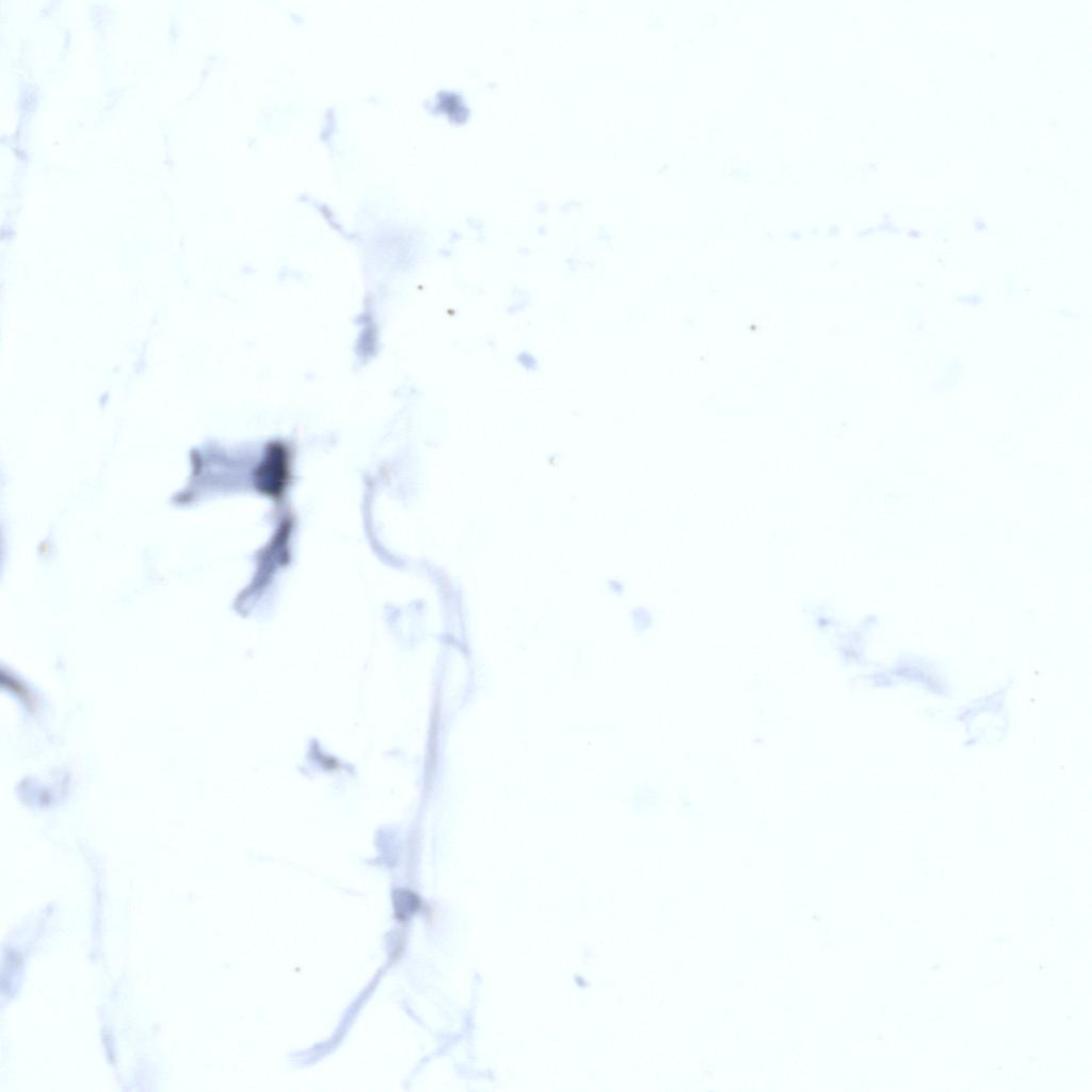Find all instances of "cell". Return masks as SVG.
Here are the masks:
<instances>
[{"label":"cell","mask_w":1092,"mask_h":1092,"mask_svg":"<svg viewBox=\"0 0 1092 1092\" xmlns=\"http://www.w3.org/2000/svg\"><path fill=\"white\" fill-rule=\"evenodd\" d=\"M291 479V461L288 448L274 444L268 447L255 472L256 488L265 496L281 500Z\"/></svg>","instance_id":"obj_1"},{"label":"cell","mask_w":1092,"mask_h":1092,"mask_svg":"<svg viewBox=\"0 0 1092 1092\" xmlns=\"http://www.w3.org/2000/svg\"><path fill=\"white\" fill-rule=\"evenodd\" d=\"M394 900L396 916L400 920H408L421 907L417 896L410 891H405V890L396 892Z\"/></svg>","instance_id":"obj_2"}]
</instances>
